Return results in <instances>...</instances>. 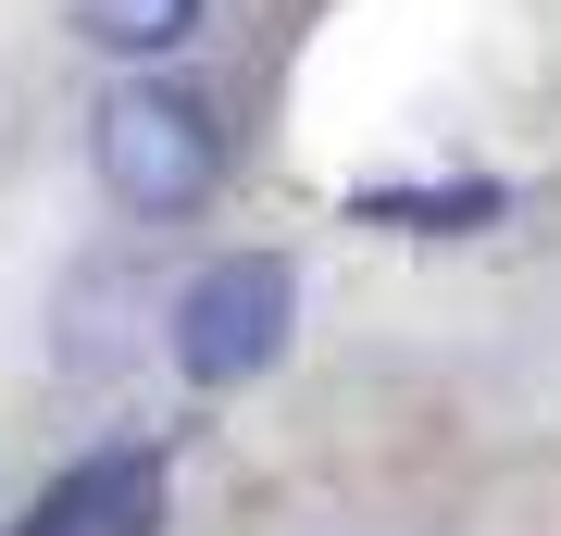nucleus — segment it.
Returning <instances> with one entry per match:
<instances>
[{
	"instance_id": "1",
	"label": "nucleus",
	"mask_w": 561,
	"mask_h": 536,
	"mask_svg": "<svg viewBox=\"0 0 561 536\" xmlns=\"http://www.w3.org/2000/svg\"><path fill=\"white\" fill-rule=\"evenodd\" d=\"M88 162H101L113 213L175 225V213H201V199L225 187V125H213V100H201V88L125 76L101 113H88Z\"/></svg>"
},
{
	"instance_id": "2",
	"label": "nucleus",
	"mask_w": 561,
	"mask_h": 536,
	"mask_svg": "<svg viewBox=\"0 0 561 536\" xmlns=\"http://www.w3.org/2000/svg\"><path fill=\"white\" fill-rule=\"evenodd\" d=\"M287 324H300L287 250H225V262H201V275L175 287V375L187 387H250L262 362L287 350Z\"/></svg>"
},
{
	"instance_id": "3",
	"label": "nucleus",
	"mask_w": 561,
	"mask_h": 536,
	"mask_svg": "<svg viewBox=\"0 0 561 536\" xmlns=\"http://www.w3.org/2000/svg\"><path fill=\"white\" fill-rule=\"evenodd\" d=\"M150 524H162V449H101L38 499L25 536H150Z\"/></svg>"
},
{
	"instance_id": "4",
	"label": "nucleus",
	"mask_w": 561,
	"mask_h": 536,
	"mask_svg": "<svg viewBox=\"0 0 561 536\" xmlns=\"http://www.w3.org/2000/svg\"><path fill=\"white\" fill-rule=\"evenodd\" d=\"M213 25V0H76V38L113 50V62H162Z\"/></svg>"
},
{
	"instance_id": "5",
	"label": "nucleus",
	"mask_w": 561,
	"mask_h": 536,
	"mask_svg": "<svg viewBox=\"0 0 561 536\" xmlns=\"http://www.w3.org/2000/svg\"><path fill=\"white\" fill-rule=\"evenodd\" d=\"M362 213L412 225V238H461V225H500V187H486V175H461V187H375Z\"/></svg>"
},
{
	"instance_id": "6",
	"label": "nucleus",
	"mask_w": 561,
	"mask_h": 536,
	"mask_svg": "<svg viewBox=\"0 0 561 536\" xmlns=\"http://www.w3.org/2000/svg\"><path fill=\"white\" fill-rule=\"evenodd\" d=\"M13 113H25V100H13V76H0V162H13Z\"/></svg>"
}]
</instances>
